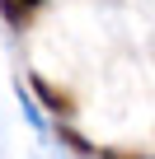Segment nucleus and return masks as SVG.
I'll return each mask as SVG.
<instances>
[{"label":"nucleus","instance_id":"obj_1","mask_svg":"<svg viewBox=\"0 0 155 159\" xmlns=\"http://www.w3.org/2000/svg\"><path fill=\"white\" fill-rule=\"evenodd\" d=\"M28 89H33L38 108H47L56 122H70V117H75V94H70V89H56L47 75H38V70H33V75H28Z\"/></svg>","mask_w":155,"mask_h":159},{"label":"nucleus","instance_id":"obj_2","mask_svg":"<svg viewBox=\"0 0 155 159\" xmlns=\"http://www.w3.org/2000/svg\"><path fill=\"white\" fill-rule=\"evenodd\" d=\"M38 10H42V0H0V19L10 28H28Z\"/></svg>","mask_w":155,"mask_h":159},{"label":"nucleus","instance_id":"obj_3","mask_svg":"<svg viewBox=\"0 0 155 159\" xmlns=\"http://www.w3.org/2000/svg\"><path fill=\"white\" fill-rule=\"evenodd\" d=\"M56 140H61V145H66L70 154H80V159H99V150H94V145H90V140H85L80 131H75L70 122H56Z\"/></svg>","mask_w":155,"mask_h":159},{"label":"nucleus","instance_id":"obj_4","mask_svg":"<svg viewBox=\"0 0 155 159\" xmlns=\"http://www.w3.org/2000/svg\"><path fill=\"white\" fill-rule=\"evenodd\" d=\"M99 159H150V150H99Z\"/></svg>","mask_w":155,"mask_h":159}]
</instances>
